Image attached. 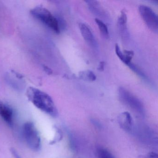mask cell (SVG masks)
<instances>
[{
	"label": "cell",
	"instance_id": "obj_4",
	"mask_svg": "<svg viewBox=\"0 0 158 158\" xmlns=\"http://www.w3.org/2000/svg\"><path fill=\"white\" fill-rule=\"evenodd\" d=\"M119 94L121 101L126 105L129 106L138 114L141 115L144 114V106L137 98L123 87L119 88Z\"/></svg>",
	"mask_w": 158,
	"mask_h": 158
},
{
	"label": "cell",
	"instance_id": "obj_16",
	"mask_svg": "<svg viewBox=\"0 0 158 158\" xmlns=\"http://www.w3.org/2000/svg\"><path fill=\"white\" fill-rule=\"evenodd\" d=\"M146 157L147 158H158V154L154 152H150Z\"/></svg>",
	"mask_w": 158,
	"mask_h": 158
},
{
	"label": "cell",
	"instance_id": "obj_11",
	"mask_svg": "<svg viewBox=\"0 0 158 158\" xmlns=\"http://www.w3.org/2000/svg\"><path fill=\"white\" fill-rule=\"evenodd\" d=\"M85 2L88 5L91 11L93 13L97 15H101L102 11V10L101 7H100V5L98 1H87Z\"/></svg>",
	"mask_w": 158,
	"mask_h": 158
},
{
	"label": "cell",
	"instance_id": "obj_6",
	"mask_svg": "<svg viewBox=\"0 0 158 158\" xmlns=\"http://www.w3.org/2000/svg\"><path fill=\"white\" fill-rule=\"evenodd\" d=\"M79 27L83 38L88 44L91 47H96V40L90 28L84 23H80Z\"/></svg>",
	"mask_w": 158,
	"mask_h": 158
},
{
	"label": "cell",
	"instance_id": "obj_2",
	"mask_svg": "<svg viewBox=\"0 0 158 158\" xmlns=\"http://www.w3.org/2000/svg\"><path fill=\"white\" fill-rule=\"evenodd\" d=\"M31 14L35 18L56 34L60 32V25L59 20L48 9L43 6H38L31 10Z\"/></svg>",
	"mask_w": 158,
	"mask_h": 158
},
{
	"label": "cell",
	"instance_id": "obj_10",
	"mask_svg": "<svg viewBox=\"0 0 158 158\" xmlns=\"http://www.w3.org/2000/svg\"><path fill=\"white\" fill-rule=\"evenodd\" d=\"M78 75L80 78L85 81L93 82L95 81L97 78L95 73L90 70L81 71L79 72Z\"/></svg>",
	"mask_w": 158,
	"mask_h": 158
},
{
	"label": "cell",
	"instance_id": "obj_17",
	"mask_svg": "<svg viewBox=\"0 0 158 158\" xmlns=\"http://www.w3.org/2000/svg\"><path fill=\"white\" fill-rule=\"evenodd\" d=\"M104 66H105V62L104 61L101 62L98 67V70L100 71H103L104 70Z\"/></svg>",
	"mask_w": 158,
	"mask_h": 158
},
{
	"label": "cell",
	"instance_id": "obj_7",
	"mask_svg": "<svg viewBox=\"0 0 158 158\" xmlns=\"http://www.w3.org/2000/svg\"><path fill=\"white\" fill-rule=\"evenodd\" d=\"M0 116L9 125L13 124V111L12 109L0 101Z\"/></svg>",
	"mask_w": 158,
	"mask_h": 158
},
{
	"label": "cell",
	"instance_id": "obj_9",
	"mask_svg": "<svg viewBox=\"0 0 158 158\" xmlns=\"http://www.w3.org/2000/svg\"><path fill=\"white\" fill-rule=\"evenodd\" d=\"M115 51L118 58L127 65L131 63V60L134 55V52L132 51L124 50L122 51L118 44L115 46Z\"/></svg>",
	"mask_w": 158,
	"mask_h": 158
},
{
	"label": "cell",
	"instance_id": "obj_12",
	"mask_svg": "<svg viewBox=\"0 0 158 158\" xmlns=\"http://www.w3.org/2000/svg\"><path fill=\"white\" fill-rule=\"evenodd\" d=\"M95 22L98 25L102 35L105 38H108L109 37V32L107 25L102 20L98 18L95 19Z\"/></svg>",
	"mask_w": 158,
	"mask_h": 158
},
{
	"label": "cell",
	"instance_id": "obj_8",
	"mask_svg": "<svg viewBox=\"0 0 158 158\" xmlns=\"http://www.w3.org/2000/svg\"><path fill=\"white\" fill-rule=\"evenodd\" d=\"M118 123L120 127L125 131H130L133 126V119L128 112L122 113L118 116Z\"/></svg>",
	"mask_w": 158,
	"mask_h": 158
},
{
	"label": "cell",
	"instance_id": "obj_13",
	"mask_svg": "<svg viewBox=\"0 0 158 158\" xmlns=\"http://www.w3.org/2000/svg\"><path fill=\"white\" fill-rule=\"evenodd\" d=\"M127 16L125 12L122 11L121 15L119 16L118 20V24L120 27V30L122 32H125L127 30Z\"/></svg>",
	"mask_w": 158,
	"mask_h": 158
},
{
	"label": "cell",
	"instance_id": "obj_14",
	"mask_svg": "<svg viewBox=\"0 0 158 158\" xmlns=\"http://www.w3.org/2000/svg\"><path fill=\"white\" fill-rule=\"evenodd\" d=\"M97 153L98 158H116L110 152L104 148H98Z\"/></svg>",
	"mask_w": 158,
	"mask_h": 158
},
{
	"label": "cell",
	"instance_id": "obj_5",
	"mask_svg": "<svg viewBox=\"0 0 158 158\" xmlns=\"http://www.w3.org/2000/svg\"><path fill=\"white\" fill-rule=\"evenodd\" d=\"M138 9L139 14L147 26L151 30L157 33L158 18L155 12L150 7L146 5H139Z\"/></svg>",
	"mask_w": 158,
	"mask_h": 158
},
{
	"label": "cell",
	"instance_id": "obj_3",
	"mask_svg": "<svg viewBox=\"0 0 158 158\" xmlns=\"http://www.w3.org/2000/svg\"><path fill=\"white\" fill-rule=\"evenodd\" d=\"M23 135L28 147L32 150L37 151L41 148V139L34 123L27 122L23 127Z\"/></svg>",
	"mask_w": 158,
	"mask_h": 158
},
{
	"label": "cell",
	"instance_id": "obj_1",
	"mask_svg": "<svg viewBox=\"0 0 158 158\" xmlns=\"http://www.w3.org/2000/svg\"><path fill=\"white\" fill-rule=\"evenodd\" d=\"M27 96L37 108L52 117H57L58 110L48 94L38 89L29 87L27 90Z\"/></svg>",
	"mask_w": 158,
	"mask_h": 158
},
{
	"label": "cell",
	"instance_id": "obj_15",
	"mask_svg": "<svg viewBox=\"0 0 158 158\" xmlns=\"http://www.w3.org/2000/svg\"><path fill=\"white\" fill-rule=\"evenodd\" d=\"M11 152L12 153L14 157L15 158H22V157L20 156V154L18 153V152L16 151V150L14 148H11L10 149Z\"/></svg>",
	"mask_w": 158,
	"mask_h": 158
}]
</instances>
